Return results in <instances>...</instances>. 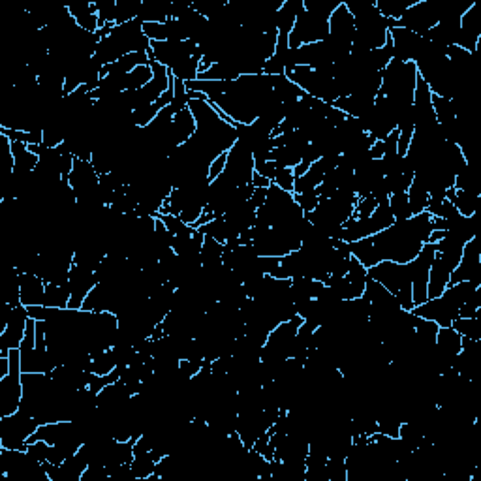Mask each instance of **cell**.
Listing matches in <instances>:
<instances>
[{"instance_id":"obj_6","label":"cell","mask_w":481,"mask_h":481,"mask_svg":"<svg viewBox=\"0 0 481 481\" xmlns=\"http://www.w3.org/2000/svg\"><path fill=\"white\" fill-rule=\"evenodd\" d=\"M286 78L291 83H296L305 95L318 98L322 102L333 104L336 98H341L339 87L335 83V64L322 70H312L308 66H296Z\"/></svg>"},{"instance_id":"obj_45","label":"cell","mask_w":481,"mask_h":481,"mask_svg":"<svg viewBox=\"0 0 481 481\" xmlns=\"http://www.w3.org/2000/svg\"><path fill=\"white\" fill-rule=\"evenodd\" d=\"M376 205H378V202H376L372 196L359 197L358 203H355V207H353L352 217L353 219H369L370 214L375 213Z\"/></svg>"},{"instance_id":"obj_24","label":"cell","mask_w":481,"mask_h":481,"mask_svg":"<svg viewBox=\"0 0 481 481\" xmlns=\"http://www.w3.org/2000/svg\"><path fill=\"white\" fill-rule=\"evenodd\" d=\"M141 23H166L171 19V2L162 0H145L141 2L140 17Z\"/></svg>"},{"instance_id":"obj_26","label":"cell","mask_w":481,"mask_h":481,"mask_svg":"<svg viewBox=\"0 0 481 481\" xmlns=\"http://www.w3.org/2000/svg\"><path fill=\"white\" fill-rule=\"evenodd\" d=\"M324 282L322 280L305 279V276H297L291 279V296L293 301H301V299H316L324 290Z\"/></svg>"},{"instance_id":"obj_3","label":"cell","mask_w":481,"mask_h":481,"mask_svg":"<svg viewBox=\"0 0 481 481\" xmlns=\"http://www.w3.org/2000/svg\"><path fill=\"white\" fill-rule=\"evenodd\" d=\"M149 49H151V39L143 32V23L140 19H134L123 25H115L111 34L98 42L95 56L104 66H107L123 59L124 55L147 53Z\"/></svg>"},{"instance_id":"obj_41","label":"cell","mask_w":481,"mask_h":481,"mask_svg":"<svg viewBox=\"0 0 481 481\" xmlns=\"http://www.w3.org/2000/svg\"><path fill=\"white\" fill-rule=\"evenodd\" d=\"M115 367H117L115 355H113L111 350H106V352H102L100 355H96V358L92 359L90 372H95V375L98 376H107Z\"/></svg>"},{"instance_id":"obj_16","label":"cell","mask_w":481,"mask_h":481,"mask_svg":"<svg viewBox=\"0 0 481 481\" xmlns=\"http://www.w3.org/2000/svg\"><path fill=\"white\" fill-rule=\"evenodd\" d=\"M481 16L477 10V4H474L465 11V16L461 17V28L459 36H457V47L468 51L472 55H476L477 47L481 42Z\"/></svg>"},{"instance_id":"obj_48","label":"cell","mask_w":481,"mask_h":481,"mask_svg":"<svg viewBox=\"0 0 481 481\" xmlns=\"http://www.w3.org/2000/svg\"><path fill=\"white\" fill-rule=\"evenodd\" d=\"M226 160H228V152H222L220 157H217L213 160L211 168H209V181H211V183H213L219 175H222V171H224L226 168Z\"/></svg>"},{"instance_id":"obj_14","label":"cell","mask_w":481,"mask_h":481,"mask_svg":"<svg viewBox=\"0 0 481 481\" xmlns=\"http://www.w3.org/2000/svg\"><path fill=\"white\" fill-rule=\"evenodd\" d=\"M466 280L472 284L481 286V245L477 237H474L465 245L459 265L453 269L448 286L466 282Z\"/></svg>"},{"instance_id":"obj_1","label":"cell","mask_w":481,"mask_h":481,"mask_svg":"<svg viewBox=\"0 0 481 481\" xmlns=\"http://www.w3.org/2000/svg\"><path fill=\"white\" fill-rule=\"evenodd\" d=\"M431 233L432 217L425 211L410 217L408 220L393 222L384 231L348 245L350 254L369 269L380 262L410 263L420 254L423 245L429 243Z\"/></svg>"},{"instance_id":"obj_10","label":"cell","mask_w":481,"mask_h":481,"mask_svg":"<svg viewBox=\"0 0 481 481\" xmlns=\"http://www.w3.org/2000/svg\"><path fill=\"white\" fill-rule=\"evenodd\" d=\"M459 308L461 307L451 299L448 291L444 290L442 296L427 299L425 303L412 308V312L423 319H431L438 324V327H451L453 319L459 318Z\"/></svg>"},{"instance_id":"obj_25","label":"cell","mask_w":481,"mask_h":481,"mask_svg":"<svg viewBox=\"0 0 481 481\" xmlns=\"http://www.w3.org/2000/svg\"><path fill=\"white\" fill-rule=\"evenodd\" d=\"M197 231H202L205 237H211V239L219 240L222 245H226L228 240L239 237V233H236V231L231 230L230 224L226 222L224 217H217V219H213L211 222H207V224L200 226Z\"/></svg>"},{"instance_id":"obj_5","label":"cell","mask_w":481,"mask_h":481,"mask_svg":"<svg viewBox=\"0 0 481 481\" xmlns=\"http://www.w3.org/2000/svg\"><path fill=\"white\" fill-rule=\"evenodd\" d=\"M370 279L380 282L387 291H391L401 303V308L412 310V265L410 263H395V262H380L367 269Z\"/></svg>"},{"instance_id":"obj_7","label":"cell","mask_w":481,"mask_h":481,"mask_svg":"<svg viewBox=\"0 0 481 481\" xmlns=\"http://www.w3.org/2000/svg\"><path fill=\"white\" fill-rule=\"evenodd\" d=\"M38 427V421L23 410L0 418V448L27 451L28 438L32 437Z\"/></svg>"},{"instance_id":"obj_23","label":"cell","mask_w":481,"mask_h":481,"mask_svg":"<svg viewBox=\"0 0 481 481\" xmlns=\"http://www.w3.org/2000/svg\"><path fill=\"white\" fill-rule=\"evenodd\" d=\"M138 66H151V59H149L147 53H130V55H124L123 59H118L117 62L107 64V66L102 68V78L109 75V73L128 75Z\"/></svg>"},{"instance_id":"obj_49","label":"cell","mask_w":481,"mask_h":481,"mask_svg":"<svg viewBox=\"0 0 481 481\" xmlns=\"http://www.w3.org/2000/svg\"><path fill=\"white\" fill-rule=\"evenodd\" d=\"M265 200H267V188H254V194L250 196L248 203L252 207L260 209L265 203Z\"/></svg>"},{"instance_id":"obj_38","label":"cell","mask_w":481,"mask_h":481,"mask_svg":"<svg viewBox=\"0 0 481 481\" xmlns=\"http://www.w3.org/2000/svg\"><path fill=\"white\" fill-rule=\"evenodd\" d=\"M303 4H305L307 11H312L316 16L329 19L333 16V11L342 4V0H303Z\"/></svg>"},{"instance_id":"obj_35","label":"cell","mask_w":481,"mask_h":481,"mask_svg":"<svg viewBox=\"0 0 481 481\" xmlns=\"http://www.w3.org/2000/svg\"><path fill=\"white\" fill-rule=\"evenodd\" d=\"M0 134H4L10 141H19L25 145H39L44 143V132H25V130H10V128H0Z\"/></svg>"},{"instance_id":"obj_46","label":"cell","mask_w":481,"mask_h":481,"mask_svg":"<svg viewBox=\"0 0 481 481\" xmlns=\"http://www.w3.org/2000/svg\"><path fill=\"white\" fill-rule=\"evenodd\" d=\"M293 183H296V177H293V169L288 168H279L276 173H274L273 185H276L279 188L286 192H293Z\"/></svg>"},{"instance_id":"obj_50","label":"cell","mask_w":481,"mask_h":481,"mask_svg":"<svg viewBox=\"0 0 481 481\" xmlns=\"http://www.w3.org/2000/svg\"><path fill=\"white\" fill-rule=\"evenodd\" d=\"M271 185H273V183H271L267 177H263V175L254 171V175H252V186H254V188H269Z\"/></svg>"},{"instance_id":"obj_43","label":"cell","mask_w":481,"mask_h":481,"mask_svg":"<svg viewBox=\"0 0 481 481\" xmlns=\"http://www.w3.org/2000/svg\"><path fill=\"white\" fill-rule=\"evenodd\" d=\"M158 219L162 220L164 226L168 228V231L173 237L185 236V233H190V231L196 230V228H192V226H188L186 222H183L181 217H175V214H158Z\"/></svg>"},{"instance_id":"obj_28","label":"cell","mask_w":481,"mask_h":481,"mask_svg":"<svg viewBox=\"0 0 481 481\" xmlns=\"http://www.w3.org/2000/svg\"><path fill=\"white\" fill-rule=\"evenodd\" d=\"M325 177L324 168L319 166V162H314L310 168L307 169V173H303L301 177H297L293 183V194H301V192L314 190L322 185V181Z\"/></svg>"},{"instance_id":"obj_22","label":"cell","mask_w":481,"mask_h":481,"mask_svg":"<svg viewBox=\"0 0 481 481\" xmlns=\"http://www.w3.org/2000/svg\"><path fill=\"white\" fill-rule=\"evenodd\" d=\"M446 200L451 202L457 209V213L463 214V217H474V214L480 211V194H472V192L457 190L455 186L446 190Z\"/></svg>"},{"instance_id":"obj_18","label":"cell","mask_w":481,"mask_h":481,"mask_svg":"<svg viewBox=\"0 0 481 481\" xmlns=\"http://www.w3.org/2000/svg\"><path fill=\"white\" fill-rule=\"evenodd\" d=\"M196 134V121L190 109L177 113L169 126V145L171 149H177L179 145H185L192 135Z\"/></svg>"},{"instance_id":"obj_20","label":"cell","mask_w":481,"mask_h":481,"mask_svg":"<svg viewBox=\"0 0 481 481\" xmlns=\"http://www.w3.org/2000/svg\"><path fill=\"white\" fill-rule=\"evenodd\" d=\"M45 280L38 274L21 273V305L25 307H36L44 305Z\"/></svg>"},{"instance_id":"obj_40","label":"cell","mask_w":481,"mask_h":481,"mask_svg":"<svg viewBox=\"0 0 481 481\" xmlns=\"http://www.w3.org/2000/svg\"><path fill=\"white\" fill-rule=\"evenodd\" d=\"M152 79V68L151 66H138L135 70L128 73L126 78V90H138L143 89Z\"/></svg>"},{"instance_id":"obj_36","label":"cell","mask_w":481,"mask_h":481,"mask_svg":"<svg viewBox=\"0 0 481 481\" xmlns=\"http://www.w3.org/2000/svg\"><path fill=\"white\" fill-rule=\"evenodd\" d=\"M140 10L141 0H117V23L115 25L134 21L140 17Z\"/></svg>"},{"instance_id":"obj_33","label":"cell","mask_w":481,"mask_h":481,"mask_svg":"<svg viewBox=\"0 0 481 481\" xmlns=\"http://www.w3.org/2000/svg\"><path fill=\"white\" fill-rule=\"evenodd\" d=\"M369 222L370 228H372V233H378V231H384L386 228H389V226L395 222V219H393L391 214V209H389V203L387 202L378 203L375 209V213L369 217Z\"/></svg>"},{"instance_id":"obj_42","label":"cell","mask_w":481,"mask_h":481,"mask_svg":"<svg viewBox=\"0 0 481 481\" xmlns=\"http://www.w3.org/2000/svg\"><path fill=\"white\" fill-rule=\"evenodd\" d=\"M412 181H414V173H410V171H403V173L397 175H387L386 177L387 188H389L391 194H406L410 186H412Z\"/></svg>"},{"instance_id":"obj_51","label":"cell","mask_w":481,"mask_h":481,"mask_svg":"<svg viewBox=\"0 0 481 481\" xmlns=\"http://www.w3.org/2000/svg\"><path fill=\"white\" fill-rule=\"evenodd\" d=\"M382 157H384V141H376L375 145L370 147V158L382 160Z\"/></svg>"},{"instance_id":"obj_37","label":"cell","mask_w":481,"mask_h":481,"mask_svg":"<svg viewBox=\"0 0 481 481\" xmlns=\"http://www.w3.org/2000/svg\"><path fill=\"white\" fill-rule=\"evenodd\" d=\"M389 209H391V214L395 222L398 220H408L412 217V211H410V203H408V196L406 194H391L389 200Z\"/></svg>"},{"instance_id":"obj_47","label":"cell","mask_w":481,"mask_h":481,"mask_svg":"<svg viewBox=\"0 0 481 481\" xmlns=\"http://www.w3.org/2000/svg\"><path fill=\"white\" fill-rule=\"evenodd\" d=\"M276 169H279V166L273 162V160H267V162H256L254 164V171L260 175H263V177H267L271 183H273L274 179V173H276Z\"/></svg>"},{"instance_id":"obj_8","label":"cell","mask_w":481,"mask_h":481,"mask_svg":"<svg viewBox=\"0 0 481 481\" xmlns=\"http://www.w3.org/2000/svg\"><path fill=\"white\" fill-rule=\"evenodd\" d=\"M329 34V19L327 17L316 16L312 11L303 10L297 16L296 27L290 32V47L297 49L301 45L316 44V42H324Z\"/></svg>"},{"instance_id":"obj_34","label":"cell","mask_w":481,"mask_h":481,"mask_svg":"<svg viewBox=\"0 0 481 481\" xmlns=\"http://www.w3.org/2000/svg\"><path fill=\"white\" fill-rule=\"evenodd\" d=\"M406 196H408L412 217H414V214L425 213L427 205H429V192H427L425 188H421L418 183L412 181V186H410L408 192H406Z\"/></svg>"},{"instance_id":"obj_15","label":"cell","mask_w":481,"mask_h":481,"mask_svg":"<svg viewBox=\"0 0 481 481\" xmlns=\"http://www.w3.org/2000/svg\"><path fill=\"white\" fill-rule=\"evenodd\" d=\"M28 318H30V316H28V310L25 305H19V307L11 308L8 325H6V329L0 333V352L19 350L23 339H25V333H27Z\"/></svg>"},{"instance_id":"obj_30","label":"cell","mask_w":481,"mask_h":481,"mask_svg":"<svg viewBox=\"0 0 481 481\" xmlns=\"http://www.w3.org/2000/svg\"><path fill=\"white\" fill-rule=\"evenodd\" d=\"M457 333L465 339H470V341H481V308L477 310V314L474 318H457L453 319L451 324Z\"/></svg>"},{"instance_id":"obj_12","label":"cell","mask_w":481,"mask_h":481,"mask_svg":"<svg viewBox=\"0 0 481 481\" xmlns=\"http://www.w3.org/2000/svg\"><path fill=\"white\" fill-rule=\"evenodd\" d=\"M434 256H437L434 243H425L420 254L415 256V260L410 262V265H412V301H414V307L429 299L427 297V284H429V271H431Z\"/></svg>"},{"instance_id":"obj_9","label":"cell","mask_w":481,"mask_h":481,"mask_svg":"<svg viewBox=\"0 0 481 481\" xmlns=\"http://www.w3.org/2000/svg\"><path fill=\"white\" fill-rule=\"evenodd\" d=\"M151 62H158L168 70L177 66L181 61L188 56H202V49L196 42L185 39V42H151V49L147 51Z\"/></svg>"},{"instance_id":"obj_13","label":"cell","mask_w":481,"mask_h":481,"mask_svg":"<svg viewBox=\"0 0 481 481\" xmlns=\"http://www.w3.org/2000/svg\"><path fill=\"white\" fill-rule=\"evenodd\" d=\"M434 25H438V16L432 0H418L398 21L393 23V27L404 28V30L420 34V36H423L427 30H431Z\"/></svg>"},{"instance_id":"obj_11","label":"cell","mask_w":481,"mask_h":481,"mask_svg":"<svg viewBox=\"0 0 481 481\" xmlns=\"http://www.w3.org/2000/svg\"><path fill=\"white\" fill-rule=\"evenodd\" d=\"M222 175L230 181L231 185H252L254 157H252V152L243 143H239V141L228 151V160H226V168L222 171Z\"/></svg>"},{"instance_id":"obj_17","label":"cell","mask_w":481,"mask_h":481,"mask_svg":"<svg viewBox=\"0 0 481 481\" xmlns=\"http://www.w3.org/2000/svg\"><path fill=\"white\" fill-rule=\"evenodd\" d=\"M393 39V59L401 62H414L423 44V36L408 32L404 28H389Z\"/></svg>"},{"instance_id":"obj_39","label":"cell","mask_w":481,"mask_h":481,"mask_svg":"<svg viewBox=\"0 0 481 481\" xmlns=\"http://www.w3.org/2000/svg\"><path fill=\"white\" fill-rule=\"evenodd\" d=\"M95 4L100 19V28L117 23V0H98Z\"/></svg>"},{"instance_id":"obj_44","label":"cell","mask_w":481,"mask_h":481,"mask_svg":"<svg viewBox=\"0 0 481 481\" xmlns=\"http://www.w3.org/2000/svg\"><path fill=\"white\" fill-rule=\"evenodd\" d=\"M293 200H296L297 205L301 207L303 213L307 214V213H310V211H314L316 205H318L319 192H318V188H314V190L301 192V194H293Z\"/></svg>"},{"instance_id":"obj_27","label":"cell","mask_w":481,"mask_h":481,"mask_svg":"<svg viewBox=\"0 0 481 481\" xmlns=\"http://www.w3.org/2000/svg\"><path fill=\"white\" fill-rule=\"evenodd\" d=\"M222 254H224V245L219 240L205 237L200 252V260H202L203 269H217L222 265Z\"/></svg>"},{"instance_id":"obj_29","label":"cell","mask_w":481,"mask_h":481,"mask_svg":"<svg viewBox=\"0 0 481 481\" xmlns=\"http://www.w3.org/2000/svg\"><path fill=\"white\" fill-rule=\"evenodd\" d=\"M70 286H56L47 284L45 282V293H44V307L49 308H68L70 305Z\"/></svg>"},{"instance_id":"obj_32","label":"cell","mask_w":481,"mask_h":481,"mask_svg":"<svg viewBox=\"0 0 481 481\" xmlns=\"http://www.w3.org/2000/svg\"><path fill=\"white\" fill-rule=\"evenodd\" d=\"M455 188L457 190L472 192V194H480V181H477V173L470 166V162H466L463 168L459 169V173L455 177Z\"/></svg>"},{"instance_id":"obj_31","label":"cell","mask_w":481,"mask_h":481,"mask_svg":"<svg viewBox=\"0 0 481 481\" xmlns=\"http://www.w3.org/2000/svg\"><path fill=\"white\" fill-rule=\"evenodd\" d=\"M200 64H202V56H188L185 61H181L177 66H173L169 72L175 79H181V81H196L197 73H200Z\"/></svg>"},{"instance_id":"obj_19","label":"cell","mask_w":481,"mask_h":481,"mask_svg":"<svg viewBox=\"0 0 481 481\" xmlns=\"http://www.w3.org/2000/svg\"><path fill=\"white\" fill-rule=\"evenodd\" d=\"M70 16L75 19L79 27L87 30V32H96L100 28V19H98V11H96L95 2H87V0H78V2H70L66 4Z\"/></svg>"},{"instance_id":"obj_4","label":"cell","mask_w":481,"mask_h":481,"mask_svg":"<svg viewBox=\"0 0 481 481\" xmlns=\"http://www.w3.org/2000/svg\"><path fill=\"white\" fill-rule=\"evenodd\" d=\"M415 79L418 68L414 62H401L393 59L382 72L380 96H386L395 107V111H398L401 107L410 106L414 102Z\"/></svg>"},{"instance_id":"obj_21","label":"cell","mask_w":481,"mask_h":481,"mask_svg":"<svg viewBox=\"0 0 481 481\" xmlns=\"http://www.w3.org/2000/svg\"><path fill=\"white\" fill-rule=\"evenodd\" d=\"M305 10L303 0H284V4L280 6L276 11V32L279 36H290V32L296 27L297 16Z\"/></svg>"},{"instance_id":"obj_2","label":"cell","mask_w":481,"mask_h":481,"mask_svg":"<svg viewBox=\"0 0 481 481\" xmlns=\"http://www.w3.org/2000/svg\"><path fill=\"white\" fill-rule=\"evenodd\" d=\"M355 23L350 53H367L386 44L389 19L376 8V0H342Z\"/></svg>"}]
</instances>
